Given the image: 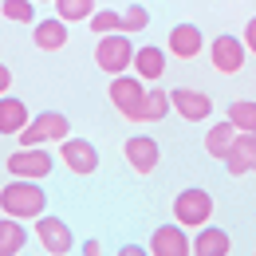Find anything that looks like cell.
<instances>
[{"mask_svg":"<svg viewBox=\"0 0 256 256\" xmlns=\"http://www.w3.org/2000/svg\"><path fill=\"white\" fill-rule=\"evenodd\" d=\"M8 174L12 178H32V182H44L52 170H56V158L48 154V150H40V146H20L16 154H8Z\"/></svg>","mask_w":256,"mask_h":256,"instance_id":"5","label":"cell"},{"mask_svg":"<svg viewBox=\"0 0 256 256\" xmlns=\"http://www.w3.org/2000/svg\"><path fill=\"white\" fill-rule=\"evenodd\" d=\"M166 48H170V56H178V60L190 64L193 56H201V48H205L201 28H197V24H174V28H170V40H166Z\"/></svg>","mask_w":256,"mask_h":256,"instance_id":"14","label":"cell"},{"mask_svg":"<svg viewBox=\"0 0 256 256\" xmlns=\"http://www.w3.org/2000/svg\"><path fill=\"white\" fill-rule=\"evenodd\" d=\"M48 205V193L36 186L32 178H16L0 190V213L8 217H20V221H36Z\"/></svg>","mask_w":256,"mask_h":256,"instance_id":"1","label":"cell"},{"mask_svg":"<svg viewBox=\"0 0 256 256\" xmlns=\"http://www.w3.org/2000/svg\"><path fill=\"white\" fill-rule=\"evenodd\" d=\"M87 20H91L87 28H91L95 36H106V32H122V12H114V8H102V12H91Z\"/></svg>","mask_w":256,"mask_h":256,"instance_id":"23","label":"cell"},{"mask_svg":"<svg viewBox=\"0 0 256 256\" xmlns=\"http://www.w3.org/2000/svg\"><path fill=\"white\" fill-rule=\"evenodd\" d=\"M232 240L224 228H213V224H201L197 240H193V256H228Z\"/></svg>","mask_w":256,"mask_h":256,"instance_id":"17","label":"cell"},{"mask_svg":"<svg viewBox=\"0 0 256 256\" xmlns=\"http://www.w3.org/2000/svg\"><path fill=\"white\" fill-rule=\"evenodd\" d=\"M102 252V244H98V240H87V244H83V256H98Z\"/></svg>","mask_w":256,"mask_h":256,"instance_id":"29","label":"cell"},{"mask_svg":"<svg viewBox=\"0 0 256 256\" xmlns=\"http://www.w3.org/2000/svg\"><path fill=\"white\" fill-rule=\"evenodd\" d=\"M122 154H126V162H130V170H134V174H150V170H158V162H162L158 142H154V138H146V134L126 138Z\"/></svg>","mask_w":256,"mask_h":256,"instance_id":"13","label":"cell"},{"mask_svg":"<svg viewBox=\"0 0 256 256\" xmlns=\"http://www.w3.org/2000/svg\"><path fill=\"white\" fill-rule=\"evenodd\" d=\"M142 98H146V87H142V79L138 75H114L110 79V102H114V110L126 118V122H138V106H142Z\"/></svg>","mask_w":256,"mask_h":256,"instance_id":"6","label":"cell"},{"mask_svg":"<svg viewBox=\"0 0 256 256\" xmlns=\"http://www.w3.org/2000/svg\"><path fill=\"white\" fill-rule=\"evenodd\" d=\"M36 4H48V0H36Z\"/></svg>","mask_w":256,"mask_h":256,"instance_id":"30","label":"cell"},{"mask_svg":"<svg viewBox=\"0 0 256 256\" xmlns=\"http://www.w3.org/2000/svg\"><path fill=\"white\" fill-rule=\"evenodd\" d=\"M240 40H244V48H248V56H256V16L248 20V24H244V36H240Z\"/></svg>","mask_w":256,"mask_h":256,"instance_id":"27","label":"cell"},{"mask_svg":"<svg viewBox=\"0 0 256 256\" xmlns=\"http://www.w3.org/2000/svg\"><path fill=\"white\" fill-rule=\"evenodd\" d=\"M224 166H228V174H252L256 170V130H236V138H232V146H228V154H224Z\"/></svg>","mask_w":256,"mask_h":256,"instance_id":"11","label":"cell"},{"mask_svg":"<svg viewBox=\"0 0 256 256\" xmlns=\"http://www.w3.org/2000/svg\"><path fill=\"white\" fill-rule=\"evenodd\" d=\"M60 154H64V166L71 174H79V178H87V174L98 170V150L87 138H71V134H67L64 142H60Z\"/></svg>","mask_w":256,"mask_h":256,"instance_id":"10","label":"cell"},{"mask_svg":"<svg viewBox=\"0 0 256 256\" xmlns=\"http://www.w3.org/2000/svg\"><path fill=\"white\" fill-rule=\"evenodd\" d=\"M209 60H213V67H217L221 75H236V71L244 67V60H248V48H244V40L221 32L209 44Z\"/></svg>","mask_w":256,"mask_h":256,"instance_id":"7","label":"cell"},{"mask_svg":"<svg viewBox=\"0 0 256 256\" xmlns=\"http://www.w3.org/2000/svg\"><path fill=\"white\" fill-rule=\"evenodd\" d=\"M232 138H236V126H232L228 118H221L217 126H209V134H205V150L221 162L224 154H228V146H232Z\"/></svg>","mask_w":256,"mask_h":256,"instance_id":"21","label":"cell"},{"mask_svg":"<svg viewBox=\"0 0 256 256\" xmlns=\"http://www.w3.org/2000/svg\"><path fill=\"white\" fill-rule=\"evenodd\" d=\"M67 134H71V118L60 114V110H44L16 138H20V146H44V142H64Z\"/></svg>","mask_w":256,"mask_h":256,"instance_id":"2","label":"cell"},{"mask_svg":"<svg viewBox=\"0 0 256 256\" xmlns=\"http://www.w3.org/2000/svg\"><path fill=\"white\" fill-rule=\"evenodd\" d=\"M32 44L40 52H64L67 48V24L56 16V20H36L32 28Z\"/></svg>","mask_w":256,"mask_h":256,"instance_id":"16","label":"cell"},{"mask_svg":"<svg viewBox=\"0 0 256 256\" xmlns=\"http://www.w3.org/2000/svg\"><path fill=\"white\" fill-rule=\"evenodd\" d=\"M32 122L28 106L12 95H0V134H20V130Z\"/></svg>","mask_w":256,"mask_h":256,"instance_id":"18","label":"cell"},{"mask_svg":"<svg viewBox=\"0 0 256 256\" xmlns=\"http://www.w3.org/2000/svg\"><path fill=\"white\" fill-rule=\"evenodd\" d=\"M24 244H28V228L20 217H4L0 221V256H16L24 252Z\"/></svg>","mask_w":256,"mask_h":256,"instance_id":"19","label":"cell"},{"mask_svg":"<svg viewBox=\"0 0 256 256\" xmlns=\"http://www.w3.org/2000/svg\"><path fill=\"white\" fill-rule=\"evenodd\" d=\"M36 0H4V16L16 24H36Z\"/></svg>","mask_w":256,"mask_h":256,"instance_id":"25","label":"cell"},{"mask_svg":"<svg viewBox=\"0 0 256 256\" xmlns=\"http://www.w3.org/2000/svg\"><path fill=\"white\" fill-rule=\"evenodd\" d=\"M142 28H150V12H146L142 4H130L126 16H122V32L134 36V32H142Z\"/></svg>","mask_w":256,"mask_h":256,"instance_id":"26","label":"cell"},{"mask_svg":"<svg viewBox=\"0 0 256 256\" xmlns=\"http://www.w3.org/2000/svg\"><path fill=\"white\" fill-rule=\"evenodd\" d=\"M228 122L236 130H256V102H248V98L232 102V106H228Z\"/></svg>","mask_w":256,"mask_h":256,"instance_id":"24","label":"cell"},{"mask_svg":"<svg viewBox=\"0 0 256 256\" xmlns=\"http://www.w3.org/2000/svg\"><path fill=\"white\" fill-rule=\"evenodd\" d=\"M170 106H174L186 122H201V118H209V114H213V98L205 95V91H190V87L170 91Z\"/></svg>","mask_w":256,"mask_h":256,"instance_id":"12","label":"cell"},{"mask_svg":"<svg viewBox=\"0 0 256 256\" xmlns=\"http://www.w3.org/2000/svg\"><path fill=\"white\" fill-rule=\"evenodd\" d=\"M130 67L138 71V79L142 83H158L162 75H166V52L162 48H134V60H130Z\"/></svg>","mask_w":256,"mask_h":256,"instance_id":"15","label":"cell"},{"mask_svg":"<svg viewBox=\"0 0 256 256\" xmlns=\"http://www.w3.org/2000/svg\"><path fill=\"white\" fill-rule=\"evenodd\" d=\"M52 4H56V16L64 24H79L95 12V0H52Z\"/></svg>","mask_w":256,"mask_h":256,"instance_id":"22","label":"cell"},{"mask_svg":"<svg viewBox=\"0 0 256 256\" xmlns=\"http://www.w3.org/2000/svg\"><path fill=\"white\" fill-rule=\"evenodd\" d=\"M150 256H190L193 244H190V232L186 224H158L154 236H150Z\"/></svg>","mask_w":256,"mask_h":256,"instance_id":"9","label":"cell"},{"mask_svg":"<svg viewBox=\"0 0 256 256\" xmlns=\"http://www.w3.org/2000/svg\"><path fill=\"white\" fill-rule=\"evenodd\" d=\"M166 114H170V91L146 87V98H142V106H138V122H158Z\"/></svg>","mask_w":256,"mask_h":256,"instance_id":"20","label":"cell"},{"mask_svg":"<svg viewBox=\"0 0 256 256\" xmlns=\"http://www.w3.org/2000/svg\"><path fill=\"white\" fill-rule=\"evenodd\" d=\"M8 87H12V71L0 64V95H8Z\"/></svg>","mask_w":256,"mask_h":256,"instance_id":"28","label":"cell"},{"mask_svg":"<svg viewBox=\"0 0 256 256\" xmlns=\"http://www.w3.org/2000/svg\"><path fill=\"white\" fill-rule=\"evenodd\" d=\"M209 217H213V197H209L205 190L190 186V190H182L178 197H174V221L178 224L201 228V224H209Z\"/></svg>","mask_w":256,"mask_h":256,"instance_id":"3","label":"cell"},{"mask_svg":"<svg viewBox=\"0 0 256 256\" xmlns=\"http://www.w3.org/2000/svg\"><path fill=\"white\" fill-rule=\"evenodd\" d=\"M36 236H40L44 252H52V256H67L71 248H75L71 228H67L60 217H48V213H40V217H36Z\"/></svg>","mask_w":256,"mask_h":256,"instance_id":"8","label":"cell"},{"mask_svg":"<svg viewBox=\"0 0 256 256\" xmlns=\"http://www.w3.org/2000/svg\"><path fill=\"white\" fill-rule=\"evenodd\" d=\"M134 60V44H130L126 32H106L98 36V48H95V64L106 71V75H122Z\"/></svg>","mask_w":256,"mask_h":256,"instance_id":"4","label":"cell"}]
</instances>
